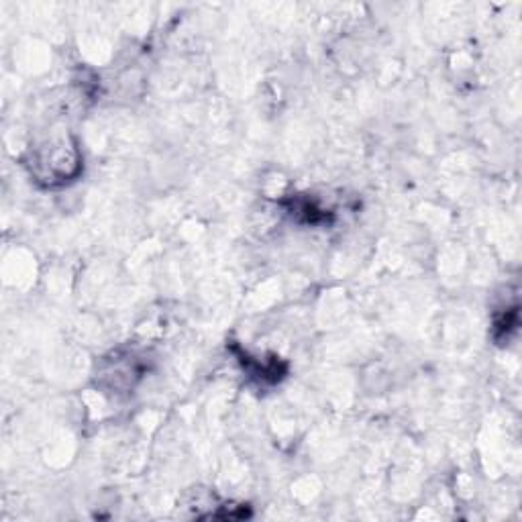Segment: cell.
<instances>
[{"label":"cell","instance_id":"cell-1","mask_svg":"<svg viewBox=\"0 0 522 522\" xmlns=\"http://www.w3.org/2000/svg\"><path fill=\"white\" fill-rule=\"evenodd\" d=\"M31 174L37 182L56 188L78 178L82 170V158L76 147V141L66 137H58L47 141L43 147H37L31 153Z\"/></svg>","mask_w":522,"mask_h":522},{"label":"cell","instance_id":"cell-2","mask_svg":"<svg viewBox=\"0 0 522 522\" xmlns=\"http://www.w3.org/2000/svg\"><path fill=\"white\" fill-rule=\"evenodd\" d=\"M290 213L308 225H321L329 221V213L308 198H296L290 206Z\"/></svg>","mask_w":522,"mask_h":522}]
</instances>
